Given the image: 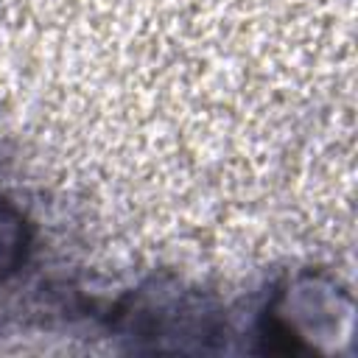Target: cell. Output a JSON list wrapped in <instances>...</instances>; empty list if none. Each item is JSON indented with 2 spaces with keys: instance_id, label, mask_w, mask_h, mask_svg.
I'll return each instance as SVG.
<instances>
[{
  "instance_id": "cell-1",
  "label": "cell",
  "mask_w": 358,
  "mask_h": 358,
  "mask_svg": "<svg viewBox=\"0 0 358 358\" xmlns=\"http://www.w3.org/2000/svg\"><path fill=\"white\" fill-rule=\"evenodd\" d=\"M355 305L350 291L330 274L302 271L288 277L266 308L271 350L338 355L352 341Z\"/></svg>"
},
{
  "instance_id": "cell-3",
  "label": "cell",
  "mask_w": 358,
  "mask_h": 358,
  "mask_svg": "<svg viewBox=\"0 0 358 358\" xmlns=\"http://www.w3.org/2000/svg\"><path fill=\"white\" fill-rule=\"evenodd\" d=\"M28 221L14 201L0 196V282H6L25 260L28 252Z\"/></svg>"
},
{
  "instance_id": "cell-2",
  "label": "cell",
  "mask_w": 358,
  "mask_h": 358,
  "mask_svg": "<svg viewBox=\"0 0 358 358\" xmlns=\"http://www.w3.org/2000/svg\"><path fill=\"white\" fill-rule=\"evenodd\" d=\"M120 327L151 350L196 352L218 336V313L196 291L179 285H148L126 302Z\"/></svg>"
}]
</instances>
